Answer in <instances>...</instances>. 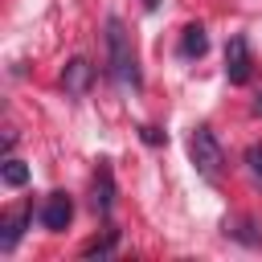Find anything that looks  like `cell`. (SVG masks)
Listing matches in <instances>:
<instances>
[{
  "mask_svg": "<svg viewBox=\"0 0 262 262\" xmlns=\"http://www.w3.org/2000/svg\"><path fill=\"white\" fill-rule=\"evenodd\" d=\"M106 61H111V74L119 86L139 90V66H135V53H131V41H127V29L119 16L106 20Z\"/></svg>",
  "mask_w": 262,
  "mask_h": 262,
  "instance_id": "1",
  "label": "cell"
},
{
  "mask_svg": "<svg viewBox=\"0 0 262 262\" xmlns=\"http://www.w3.org/2000/svg\"><path fill=\"white\" fill-rule=\"evenodd\" d=\"M188 156H192V164H196V172H201L205 180H217V176H221L225 151H221V143H217V135H213L209 127H196V131L188 135Z\"/></svg>",
  "mask_w": 262,
  "mask_h": 262,
  "instance_id": "2",
  "label": "cell"
},
{
  "mask_svg": "<svg viewBox=\"0 0 262 262\" xmlns=\"http://www.w3.org/2000/svg\"><path fill=\"white\" fill-rule=\"evenodd\" d=\"M250 45H246V37H229V45H225V78L233 82V86H246L250 82Z\"/></svg>",
  "mask_w": 262,
  "mask_h": 262,
  "instance_id": "3",
  "label": "cell"
},
{
  "mask_svg": "<svg viewBox=\"0 0 262 262\" xmlns=\"http://www.w3.org/2000/svg\"><path fill=\"white\" fill-rule=\"evenodd\" d=\"M70 217H74V201L66 196V192H49L45 196V205H41V225L45 229H66L70 225Z\"/></svg>",
  "mask_w": 262,
  "mask_h": 262,
  "instance_id": "4",
  "label": "cell"
},
{
  "mask_svg": "<svg viewBox=\"0 0 262 262\" xmlns=\"http://www.w3.org/2000/svg\"><path fill=\"white\" fill-rule=\"evenodd\" d=\"M25 225H29V209H20V213H8V217L0 221V250H4V254H8V250L20 242Z\"/></svg>",
  "mask_w": 262,
  "mask_h": 262,
  "instance_id": "5",
  "label": "cell"
},
{
  "mask_svg": "<svg viewBox=\"0 0 262 262\" xmlns=\"http://www.w3.org/2000/svg\"><path fill=\"white\" fill-rule=\"evenodd\" d=\"M209 49V33H205V25H188L184 33H180V57H201Z\"/></svg>",
  "mask_w": 262,
  "mask_h": 262,
  "instance_id": "6",
  "label": "cell"
},
{
  "mask_svg": "<svg viewBox=\"0 0 262 262\" xmlns=\"http://www.w3.org/2000/svg\"><path fill=\"white\" fill-rule=\"evenodd\" d=\"M61 82H66V90H70V94H82V90L90 86V61H82V57H74V61L66 66V74H61Z\"/></svg>",
  "mask_w": 262,
  "mask_h": 262,
  "instance_id": "7",
  "label": "cell"
},
{
  "mask_svg": "<svg viewBox=\"0 0 262 262\" xmlns=\"http://www.w3.org/2000/svg\"><path fill=\"white\" fill-rule=\"evenodd\" d=\"M111 192H115L111 168H98V180H94V209L98 213H111Z\"/></svg>",
  "mask_w": 262,
  "mask_h": 262,
  "instance_id": "8",
  "label": "cell"
},
{
  "mask_svg": "<svg viewBox=\"0 0 262 262\" xmlns=\"http://www.w3.org/2000/svg\"><path fill=\"white\" fill-rule=\"evenodd\" d=\"M0 176H4V184H8V188H20V184L29 180V168H25L20 160H12V156H8V160H4V168H0Z\"/></svg>",
  "mask_w": 262,
  "mask_h": 262,
  "instance_id": "9",
  "label": "cell"
},
{
  "mask_svg": "<svg viewBox=\"0 0 262 262\" xmlns=\"http://www.w3.org/2000/svg\"><path fill=\"white\" fill-rule=\"evenodd\" d=\"M115 242H119V233H115V229H106V237H102V242H90L82 254H86V258H106V254L115 250Z\"/></svg>",
  "mask_w": 262,
  "mask_h": 262,
  "instance_id": "10",
  "label": "cell"
},
{
  "mask_svg": "<svg viewBox=\"0 0 262 262\" xmlns=\"http://www.w3.org/2000/svg\"><path fill=\"white\" fill-rule=\"evenodd\" d=\"M246 160H250V172L262 180V147H250V151H246Z\"/></svg>",
  "mask_w": 262,
  "mask_h": 262,
  "instance_id": "11",
  "label": "cell"
},
{
  "mask_svg": "<svg viewBox=\"0 0 262 262\" xmlns=\"http://www.w3.org/2000/svg\"><path fill=\"white\" fill-rule=\"evenodd\" d=\"M254 115H262V98H258V102H254Z\"/></svg>",
  "mask_w": 262,
  "mask_h": 262,
  "instance_id": "12",
  "label": "cell"
}]
</instances>
